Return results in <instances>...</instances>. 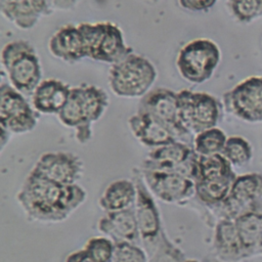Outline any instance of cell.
<instances>
[{
	"label": "cell",
	"mask_w": 262,
	"mask_h": 262,
	"mask_svg": "<svg viewBox=\"0 0 262 262\" xmlns=\"http://www.w3.org/2000/svg\"><path fill=\"white\" fill-rule=\"evenodd\" d=\"M87 199L79 184H58L29 173L16 193V201L27 217L41 223L67 220Z\"/></svg>",
	"instance_id": "obj_1"
},
{
	"label": "cell",
	"mask_w": 262,
	"mask_h": 262,
	"mask_svg": "<svg viewBox=\"0 0 262 262\" xmlns=\"http://www.w3.org/2000/svg\"><path fill=\"white\" fill-rule=\"evenodd\" d=\"M107 105L108 96L102 88L83 84L71 88L57 117L63 126L75 130L77 141L83 144L91 139L92 124L102 117Z\"/></svg>",
	"instance_id": "obj_2"
},
{
	"label": "cell",
	"mask_w": 262,
	"mask_h": 262,
	"mask_svg": "<svg viewBox=\"0 0 262 262\" xmlns=\"http://www.w3.org/2000/svg\"><path fill=\"white\" fill-rule=\"evenodd\" d=\"M1 64L10 85L23 94H31L42 81V69L34 46L25 40L7 43L1 51Z\"/></svg>",
	"instance_id": "obj_3"
},
{
	"label": "cell",
	"mask_w": 262,
	"mask_h": 262,
	"mask_svg": "<svg viewBox=\"0 0 262 262\" xmlns=\"http://www.w3.org/2000/svg\"><path fill=\"white\" fill-rule=\"evenodd\" d=\"M155 66L144 56L134 52L112 64L108 84L114 94L120 97H143L157 79Z\"/></svg>",
	"instance_id": "obj_4"
},
{
	"label": "cell",
	"mask_w": 262,
	"mask_h": 262,
	"mask_svg": "<svg viewBox=\"0 0 262 262\" xmlns=\"http://www.w3.org/2000/svg\"><path fill=\"white\" fill-rule=\"evenodd\" d=\"M87 57L96 61L114 64L132 53L127 46L121 29L111 21L80 23Z\"/></svg>",
	"instance_id": "obj_5"
},
{
	"label": "cell",
	"mask_w": 262,
	"mask_h": 262,
	"mask_svg": "<svg viewBox=\"0 0 262 262\" xmlns=\"http://www.w3.org/2000/svg\"><path fill=\"white\" fill-rule=\"evenodd\" d=\"M220 58V49L213 40L198 38L181 47L176 58V68L187 82L202 84L213 76Z\"/></svg>",
	"instance_id": "obj_6"
},
{
	"label": "cell",
	"mask_w": 262,
	"mask_h": 262,
	"mask_svg": "<svg viewBox=\"0 0 262 262\" xmlns=\"http://www.w3.org/2000/svg\"><path fill=\"white\" fill-rule=\"evenodd\" d=\"M178 93L183 127L192 135L216 127L222 118V104L213 95L182 89Z\"/></svg>",
	"instance_id": "obj_7"
},
{
	"label": "cell",
	"mask_w": 262,
	"mask_h": 262,
	"mask_svg": "<svg viewBox=\"0 0 262 262\" xmlns=\"http://www.w3.org/2000/svg\"><path fill=\"white\" fill-rule=\"evenodd\" d=\"M132 179L135 182L137 191L133 208L138 224L140 242L149 257L160 241L164 227L155 196L147 188L140 168L134 167L132 169Z\"/></svg>",
	"instance_id": "obj_8"
},
{
	"label": "cell",
	"mask_w": 262,
	"mask_h": 262,
	"mask_svg": "<svg viewBox=\"0 0 262 262\" xmlns=\"http://www.w3.org/2000/svg\"><path fill=\"white\" fill-rule=\"evenodd\" d=\"M137 112L147 113L155 117L171 130L178 141L188 143L189 139L193 140L194 136L181 123L177 92L162 87L149 90L141 97Z\"/></svg>",
	"instance_id": "obj_9"
},
{
	"label": "cell",
	"mask_w": 262,
	"mask_h": 262,
	"mask_svg": "<svg viewBox=\"0 0 262 262\" xmlns=\"http://www.w3.org/2000/svg\"><path fill=\"white\" fill-rule=\"evenodd\" d=\"M39 113L23 93L2 82L0 86V125L11 134H24L35 129Z\"/></svg>",
	"instance_id": "obj_10"
},
{
	"label": "cell",
	"mask_w": 262,
	"mask_h": 262,
	"mask_svg": "<svg viewBox=\"0 0 262 262\" xmlns=\"http://www.w3.org/2000/svg\"><path fill=\"white\" fill-rule=\"evenodd\" d=\"M223 106L245 122H262V77H249L225 92Z\"/></svg>",
	"instance_id": "obj_11"
},
{
	"label": "cell",
	"mask_w": 262,
	"mask_h": 262,
	"mask_svg": "<svg viewBox=\"0 0 262 262\" xmlns=\"http://www.w3.org/2000/svg\"><path fill=\"white\" fill-rule=\"evenodd\" d=\"M196 161L198 154L192 145L177 140L151 149L140 168L177 172L195 181Z\"/></svg>",
	"instance_id": "obj_12"
},
{
	"label": "cell",
	"mask_w": 262,
	"mask_h": 262,
	"mask_svg": "<svg viewBox=\"0 0 262 262\" xmlns=\"http://www.w3.org/2000/svg\"><path fill=\"white\" fill-rule=\"evenodd\" d=\"M140 170L149 191L164 203L182 204L194 196L195 181L182 174L155 169Z\"/></svg>",
	"instance_id": "obj_13"
},
{
	"label": "cell",
	"mask_w": 262,
	"mask_h": 262,
	"mask_svg": "<svg viewBox=\"0 0 262 262\" xmlns=\"http://www.w3.org/2000/svg\"><path fill=\"white\" fill-rule=\"evenodd\" d=\"M30 173L58 184H78L84 174V163L70 151H47L39 157Z\"/></svg>",
	"instance_id": "obj_14"
},
{
	"label": "cell",
	"mask_w": 262,
	"mask_h": 262,
	"mask_svg": "<svg viewBox=\"0 0 262 262\" xmlns=\"http://www.w3.org/2000/svg\"><path fill=\"white\" fill-rule=\"evenodd\" d=\"M258 199H262V175L250 173L236 176L228 196L213 208L220 219H235Z\"/></svg>",
	"instance_id": "obj_15"
},
{
	"label": "cell",
	"mask_w": 262,
	"mask_h": 262,
	"mask_svg": "<svg viewBox=\"0 0 262 262\" xmlns=\"http://www.w3.org/2000/svg\"><path fill=\"white\" fill-rule=\"evenodd\" d=\"M2 15L16 28H34L43 16L50 15L54 6L52 0H0Z\"/></svg>",
	"instance_id": "obj_16"
},
{
	"label": "cell",
	"mask_w": 262,
	"mask_h": 262,
	"mask_svg": "<svg viewBox=\"0 0 262 262\" xmlns=\"http://www.w3.org/2000/svg\"><path fill=\"white\" fill-rule=\"evenodd\" d=\"M128 126L134 137L151 149L177 141L168 127L147 113L136 112L128 119Z\"/></svg>",
	"instance_id": "obj_17"
},
{
	"label": "cell",
	"mask_w": 262,
	"mask_h": 262,
	"mask_svg": "<svg viewBox=\"0 0 262 262\" xmlns=\"http://www.w3.org/2000/svg\"><path fill=\"white\" fill-rule=\"evenodd\" d=\"M48 49L54 57L66 62H76L87 57L84 38L78 25L60 27L49 39Z\"/></svg>",
	"instance_id": "obj_18"
},
{
	"label": "cell",
	"mask_w": 262,
	"mask_h": 262,
	"mask_svg": "<svg viewBox=\"0 0 262 262\" xmlns=\"http://www.w3.org/2000/svg\"><path fill=\"white\" fill-rule=\"evenodd\" d=\"M98 230L114 242H140L138 224L134 208L122 211L105 212L97 223Z\"/></svg>",
	"instance_id": "obj_19"
},
{
	"label": "cell",
	"mask_w": 262,
	"mask_h": 262,
	"mask_svg": "<svg viewBox=\"0 0 262 262\" xmlns=\"http://www.w3.org/2000/svg\"><path fill=\"white\" fill-rule=\"evenodd\" d=\"M213 248L215 257L222 262H241L247 259L234 221L219 219L214 231Z\"/></svg>",
	"instance_id": "obj_20"
},
{
	"label": "cell",
	"mask_w": 262,
	"mask_h": 262,
	"mask_svg": "<svg viewBox=\"0 0 262 262\" xmlns=\"http://www.w3.org/2000/svg\"><path fill=\"white\" fill-rule=\"evenodd\" d=\"M71 87L57 79H45L32 93L33 107L39 114L57 115L66 104Z\"/></svg>",
	"instance_id": "obj_21"
},
{
	"label": "cell",
	"mask_w": 262,
	"mask_h": 262,
	"mask_svg": "<svg viewBox=\"0 0 262 262\" xmlns=\"http://www.w3.org/2000/svg\"><path fill=\"white\" fill-rule=\"evenodd\" d=\"M233 221L247 258L258 254L262 231V199L256 200Z\"/></svg>",
	"instance_id": "obj_22"
},
{
	"label": "cell",
	"mask_w": 262,
	"mask_h": 262,
	"mask_svg": "<svg viewBox=\"0 0 262 262\" xmlns=\"http://www.w3.org/2000/svg\"><path fill=\"white\" fill-rule=\"evenodd\" d=\"M134 180L121 178L111 182L99 198V207L104 212L122 211L133 208L136 200Z\"/></svg>",
	"instance_id": "obj_23"
},
{
	"label": "cell",
	"mask_w": 262,
	"mask_h": 262,
	"mask_svg": "<svg viewBox=\"0 0 262 262\" xmlns=\"http://www.w3.org/2000/svg\"><path fill=\"white\" fill-rule=\"evenodd\" d=\"M236 175L195 181L194 196L204 205L215 208L219 206L229 194L231 185Z\"/></svg>",
	"instance_id": "obj_24"
},
{
	"label": "cell",
	"mask_w": 262,
	"mask_h": 262,
	"mask_svg": "<svg viewBox=\"0 0 262 262\" xmlns=\"http://www.w3.org/2000/svg\"><path fill=\"white\" fill-rule=\"evenodd\" d=\"M232 165L222 154L211 156H199L196 161V179L209 180L234 176Z\"/></svg>",
	"instance_id": "obj_25"
},
{
	"label": "cell",
	"mask_w": 262,
	"mask_h": 262,
	"mask_svg": "<svg viewBox=\"0 0 262 262\" xmlns=\"http://www.w3.org/2000/svg\"><path fill=\"white\" fill-rule=\"evenodd\" d=\"M225 133L217 127L204 130L194 135L192 147L199 156L221 154L226 142Z\"/></svg>",
	"instance_id": "obj_26"
},
{
	"label": "cell",
	"mask_w": 262,
	"mask_h": 262,
	"mask_svg": "<svg viewBox=\"0 0 262 262\" xmlns=\"http://www.w3.org/2000/svg\"><path fill=\"white\" fill-rule=\"evenodd\" d=\"M221 154L232 166H243L251 161L253 150L246 138L234 135L227 137Z\"/></svg>",
	"instance_id": "obj_27"
},
{
	"label": "cell",
	"mask_w": 262,
	"mask_h": 262,
	"mask_svg": "<svg viewBox=\"0 0 262 262\" xmlns=\"http://www.w3.org/2000/svg\"><path fill=\"white\" fill-rule=\"evenodd\" d=\"M185 260L182 250L169 238L164 229L155 251L148 257V262H184Z\"/></svg>",
	"instance_id": "obj_28"
},
{
	"label": "cell",
	"mask_w": 262,
	"mask_h": 262,
	"mask_svg": "<svg viewBox=\"0 0 262 262\" xmlns=\"http://www.w3.org/2000/svg\"><path fill=\"white\" fill-rule=\"evenodd\" d=\"M93 262H112L115 242L108 236H93L83 248Z\"/></svg>",
	"instance_id": "obj_29"
},
{
	"label": "cell",
	"mask_w": 262,
	"mask_h": 262,
	"mask_svg": "<svg viewBox=\"0 0 262 262\" xmlns=\"http://www.w3.org/2000/svg\"><path fill=\"white\" fill-rule=\"evenodd\" d=\"M228 7L241 23H250L262 16V0H228Z\"/></svg>",
	"instance_id": "obj_30"
},
{
	"label": "cell",
	"mask_w": 262,
	"mask_h": 262,
	"mask_svg": "<svg viewBox=\"0 0 262 262\" xmlns=\"http://www.w3.org/2000/svg\"><path fill=\"white\" fill-rule=\"evenodd\" d=\"M112 262H148L145 250L130 242H115Z\"/></svg>",
	"instance_id": "obj_31"
},
{
	"label": "cell",
	"mask_w": 262,
	"mask_h": 262,
	"mask_svg": "<svg viewBox=\"0 0 262 262\" xmlns=\"http://www.w3.org/2000/svg\"><path fill=\"white\" fill-rule=\"evenodd\" d=\"M217 0H178L179 5L188 11L203 12L210 10Z\"/></svg>",
	"instance_id": "obj_32"
},
{
	"label": "cell",
	"mask_w": 262,
	"mask_h": 262,
	"mask_svg": "<svg viewBox=\"0 0 262 262\" xmlns=\"http://www.w3.org/2000/svg\"><path fill=\"white\" fill-rule=\"evenodd\" d=\"M64 262H93V261L90 259L86 251L84 249H81V250H77L70 253L67 256Z\"/></svg>",
	"instance_id": "obj_33"
},
{
	"label": "cell",
	"mask_w": 262,
	"mask_h": 262,
	"mask_svg": "<svg viewBox=\"0 0 262 262\" xmlns=\"http://www.w3.org/2000/svg\"><path fill=\"white\" fill-rule=\"evenodd\" d=\"M81 0H52L54 8L59 10H70L75 8Z\"/></svg>",
	"instance_id": "obj_34"
},
{
	"label": "cell",
	"mask_w": 262,
	"mask_h": 262,
	"mask_svg": "<svg viewBox=\"0 0 262 262\" xmlns=\"http://www.w3.org/2000/svg\"><path fill=\"white\" fill-rule=\"evenodd\" d=\"M11 136V133L3 128H1V148L3 149L6 143L9 141V138Z\"/></svg>",
	"instance_id": "obj_35"
},
{
	"label": "cell",
	"mask_w": 262,
	"mask_h": 262,
	"mask_svg": "<svg viewBox=\"0 0 262 262\" xmlns=\"http://www.w3.org/2000/svg\"><path fill=\"white\" fill-rule=\"evenodd\" d=\"M258 254L262 255V231H261V235H260V239H259V245H258Z\"/></svg>",
	"instance_id": "obj_36"
},
{
	"label": "cell",
	"mask_w": 262,
	"mask_h": 262,
	"mask_svg": "<svg viewBox=\"0 0 262 262\" xmlns=\"http://www.w3.org/2000/svg\"><path fill=\"white\" fill-rule=\"evenodd\" d=\"M184 262H201V261L195 260V259H186Z\"/></svg>",
	"instance_id": "obj_37"
}]
</instances>
